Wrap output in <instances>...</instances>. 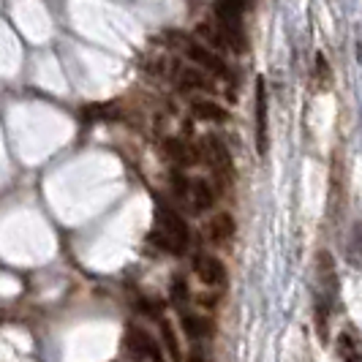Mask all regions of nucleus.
<instances>
[{"label":"nucleus","mask_w":362,"mask_h":362,"mask_svg":"<svg viewBox=\"0 0 362 362\" xmlns=\"http://www.w3.org/2000/svg\"><path fill=\"white\" fill-rule=\"evenodd\" d=\"M338 270H335V259L329 251L316 254V332L327 338L329 335V313L335 308L338 300Z\"/></svg>","instance_id":"1"},{"label":"nucleus","mask_w":362,"mask_h":362,"mask_svg":"<svg viewBox=\"0 0 362 362\" xmlns=\"http://www.w3.org/2000/svg\"><path fill=\"white\" fill-rule=\"evenodd\" d=\"M158 248L169 251V254H182L188 248V223L182 221V216H177L172 207L166 204H158L156 210V229H153V237H150Z\"/></svg>","instance_id":"2"},{"label":"nucleus","mask_w":362,"mask_h":362,"mask_svg":"<svg viewBox=\"0 0 362 362\" xmlns=\"http://www.w3.org/2000/svg\"><path fill=\"white\" fill-rule=\"evenodd\" d=\"M126 346L128 351L134 354V357H139V360H150V362H163V354H161V346L158 341H153V335L145 332L142 327H128L126 332Z\"/></svg>","instance_id":"3"},{"label":"nucleus","mask_w":362,"mask_h":362,"mask_svg":"<svg viewBox=\"0 0 362 362\" xmlns=\"http://www.w3.org/2000/svg\"><path fill=\"white\" fill-rule=\"evenodd\" d=\"M202 156L207 158V163L213 166V172H216L221 180H229L232 177V156H229L226 145L218 136H204L202 139Z\"/></svg>","instance_id":"4"},{"label":"nucleus","mask_w":362,"mask_h":362,"mask_svg":"<svg viewBox=\"0 0 362 362\" xmlns=\"http://www.w3.org/2000/svg\"><path fill=\"white\" fill-rule=\"evenodd\" d=\"M180 44H182V49H185V54H188L197 66H202L207 74H213V76H229V66H226L216 52H210L207 47H202L197 41H180Z\"/></svg>","instance_id":"5"},{"label":"nucleus","mask_w":362,"mask_h":362,"mask_svg":"<svg viewBox=\"0 0 362 362\" xmlns=\"http://www.w3.org/2000/svg\"><path fill=\"white\" fill-rule=\"evenodd\" d=\"M256 147H259V156L267 153V90H264V79L256 82Z\"/></svg>","instance_id":"6"},{"label":"nucleus","mask_w":362,"mask_h":362,"mask_svg":"<svg viewBox=\"0 0 362 362\" xmlns=\"http://www.w3.org/2000/svg\"><path fill=\"white\" fill-rule=\"evenodd\" d=\"M194 272L199 275V281L204 286H221L226 281V270H223V264L218 262L216 256H197L194 259Z\"/></svg>","instance_id":"7"},{"label":"nucleus","mask_w":362,"mask_h":362,"mask_svg":"<svg viewBox=\"0 0 362 362\" xmlns=\"http://www.w3.org/2000/svg\"><path fill=\"white\" fill-rule=\"evenodd\" d=\"M185 202L191 204L194 213L210 210V207L216 204V191H213V185H210L207 180L197 177V180H191V185H188V197H185Z\"/></svg>","instance_id":"8"},{"label":"nucleus","mask_w":362,"mask_h":362,"mask_svg":"<svg viewBox=\"0 0 362 362\" xmlns=\"http://www.w3.org/2000/svg\"><path fill=\"white\" fill-rule=\"evenodd\" d=\"M232 237H235V218L229 216V213H218V216L210 218V223H207V240L210 243L223 245Z\"/></svg>","instance_id":"9"},{"label":"nucleus","mask_w":362,"mask_h":362,"mask_svg":"<svg viewBox=\"0 0 362 362\" xmlns=\"http://www.w3.org/2000/svg\"><path fill=\"white\" fill-rule=\"evenodd\" d=\"M191 115L197 120H204V123H226L229 120V112L221 107V104H216V101H210V98L191 101Z\"/></svg>","instance_id":"10"},{"label":"nucleus","mask_w":362,"mask_h":362,"mask_svg":"<svg viewBox=\"0 0 362 362\" xmlns=\"http://www.w3.org/2000/svg\"><path fill=\"white\" fill-rule=\"evenodd\" d=\"M182 90H213V82L207 79V74L194 71V69H180L177 71Z\"/></svg>","instance_id":"11"},{"label":"nucleus","mask_w":362,"mask_h":362,"mask_svg":"<svg viewBox=\"0 0 362 362\" xmlns=\"http://www.w3.org/2000/svg\"><path fill=\"white\" fill-rule=\"evenodd\" d=\"M182 329H185L188 338L199 341V338L213 335V322L210 319H202V316H182Z\"/></svg>","instance_id":"12"},{"label":"nucleus","mask_w":362,"mask_h":362,"mask_svg":"<svg viewBox=\"0 0 362 362\" xmlns=\"http://www.w3.org/2000/svg\"><path fill=\"white\" fill-rule=\"evenodd\" d=\"M163 153L172 158V161L177 163V166H191L194 163V153H191V147L182 145L180 139H166V145H163Z\"/></svg>","instance_id":"13"},{"label":"nucleus","mask_w":362,"mask_h":362,"mask_svg":"<svg viewBox=\"0 0 362 362\" xmlns=\"http://www.w3.org/2000/svg\"><path fill=\"white\" fill-rule=\"evenodd\" d=\"M338 357H341V362H362V346L349 332L338 338Z\"/></svg>","instance_id":"14"},{"label":"nucleus","mask_w":362,"mask_h":362,"mask_svg":"<svg viewBox=\"0 0 362 362\" xmlns=\"http://www.w3.org/2000/svg\"><path fill=\"white\" fill-rule=\"evenodd\" d=\"M161 335H163V346H166V351H169L172 362H182L180 344H177V335H175V329H172L169 322H161Z\"/></svg>","instance_id":"15"},{"label":"nucleus","mask_w":362,"mask_h":362,"mask_svg":"<svg viewBox=\"0 0 362 362\" xmlns=\"http://www.w3.org/2000/svg\"><path fill=\"white\" fill-rule=\"evenodd\" d=\"M316 79L322 82V90H327L332 85V69H329V63H327V57L322 52L316 54Z\"/></svg>","instance_id":"16"},{"label":"nucleus","mask_w":362,"mask_h":362,"mask_svg":"<svg viewBox=\"0 0 362 362\" xmlns=\"http://www.w3.org/2000/svg\"><path fill=\"white\" fill-rule=\"evenodd\" d=\"M172 297H175V303H185V300H188V286H185L182 278H175V284H172Z\"/></svg>","instance_id":"17"},{"label":"nucleus","mask_w":362,"mask_h":362,"mask_svg":"<svg viewBox=\"0 0 362 362\" xmlns=\"http://www.w3.org/2000/svg\"><path fill=\"white\" fill-rule=\"evenodd\" d=\"M188 362H207V357L199 354V351H191V354H188Z\"/></svg>","instance_id":"18"}]
</instances>
